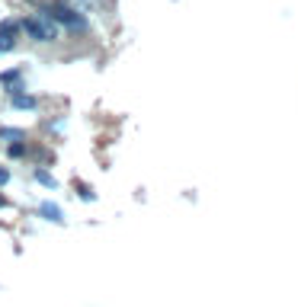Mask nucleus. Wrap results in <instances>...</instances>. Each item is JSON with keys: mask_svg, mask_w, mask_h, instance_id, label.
Wrapping results in <instances>:
<instances>
[{"mask_svg": "<svg viewBox=\"0 0 298 307\" xmlns=\"http://www.w3.org/2000/svg\"><path fill=\"white\" fill-rule=\"evenodd\" d=\"M45 19H52V22H64V26H67V29H74V32H77V29H80V32L87 29V19H83L80 13H74V10L64 4V0H58V4H52L49 10H45Z\"/></svg>", "mask_w": 298, "mask_h": 307, "instance_id": "1", "label": "nucleus"}, {"mask_svg": "<svg viewBox=\"0 0 298 307\" xmlns=\"http://www.w3.org/2000/svg\"><path fill=\"white\" fill-rule=\"evenodd\" d=\"M19 26L26 29V32L32 35V39H39V42H49V39H55V35H58V29L52 26V19L45 22V19H35V16H29V19H22Z\"/></svg>", "mask_w": 298, "mask_h": 307, "instance_id": "2", "label": "nucleus"}, {"mask_svg": "<svg viewBox=\"0 0 298 307\" xmlns=\"http://www.w3.org/2000/svg\"><path fill=\"white\" fill-rule=\"evenodd\" d=\"M13 45H16V22L7 19L0 22V52H13Z\"/></svg>", "mask_w": 298, "mask_h": 307, "instance_id": "3", "label": "nucleus"}, {"mask_svg": "<svg viewBox=\"0 0 298 307\" xmlns=\"http://www.w3.org/2000/svg\"><path fill=\"white\" fill-rule=\"evenodd\" d=\"M42 215H45V218H55V221H64V215H61L55 205H42Z\"/></svg>", "mask_w": 298, "mask_h": 307, "instance_id": "4", "label": "nucleus"}, {"mask_svg": "<svg viewBox=\"0 0 298 307\" xmlns=\"http://www.w3.org/2000/svg\"><path fill=\"white\" fill-rule=\"evenodd\" d=\"M13 106H16V109H35V99L32 96H16Z\"/></svg>", "mask_w": 298, "mask_h": 307, "instance_id": "5", "label": "nucleus"}, {"mask_svg": "<svg viewBox=\"0 0 298 307\" xmlns=\"http://www.w3.org/2000/svg\"><path fill=\"white\" fill-rule=\"evenodd\" d=\"M0 80H4V84L10 87V84H16V80H19V70H7V74L4 77H0Z\"/></svg>", "mask_w": 298, "mask_h": 307, "instance_id": "6", "label": "nucleus"}, {"mask_svg": "<svg viewBox=\"0 0 298 307\" xmlns=\"http://www.w3.org/2000/svg\"><path fill=\"white\" fill-rule=\"evenodd\" d=\"M35 176H39V183H42V186H55V180H52V176L45 173V170H39V173H35Z\"/></svg>", "mask_w": 298, "mask_h": 307, "instance_id": "7", "label": "nucleus"}, {"mask_svg": "<svg viewBox=\"0 0 298 307\" xmlns=\"http://www.w3.org/2000/svg\"><path fill=\"white\" fill-rule=\"evenodd\" d=\"M7 180H10V173H7V170H4V167H0V186H4V183H7Z\"/></svg>", "mask_w": 298, "mask_h": 307, "instance_id": "8", "label": "nucleus"}, {"mask_svg": "<svg viewBox=\"0 0 298 307\" xmlns=\"http://www.w3.org/2000/svg\"><path fill=\"white\" fill-rule=\"evenodd\" d=\"M4 202H7V198H4V195H0V205H4Z\"/></svg>", "mask_w": 298, "mask_h": 307, "instance_id": "9", "label": "nucleus"}]
</instances>
